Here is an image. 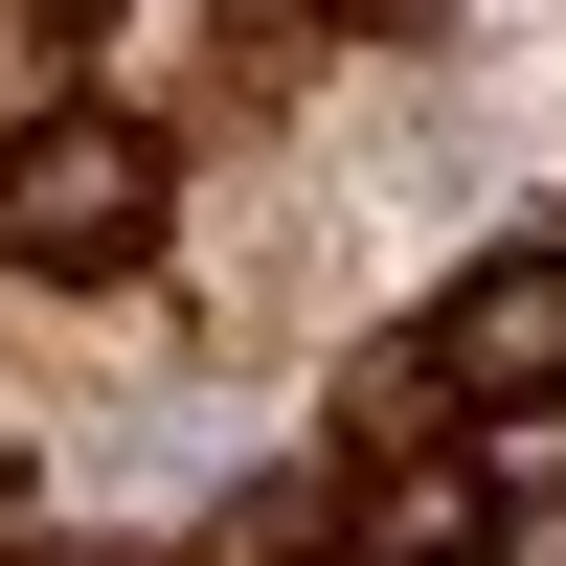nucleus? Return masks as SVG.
Segmentation results:
<instances>
[{"label": "nucleus", "mask_w": 566, "mask_h": 566, "mask_svg": "<svg viewBox=\"0 0 566 566\" xmlns=\"http://www.w3.org/2000/svg\"><path fill=\"white\" fill-rule=\"evenodd\" d=\"M431 386L453 408H522V386H566V250H476L431 295Z\"/></svg>", "instance_id": "nucleus-2"}, {"label": "nucleus", "mask_w": 566, "mask_h": 566, "mask_svg": "<svg viewBox=\"0 0 566 566\" xmlns=\"http://www.w3.org/2000/svg\"><path fill=\"white\" fill-rule=\"evenodd\" d=\"M205 566H340V499H317V476H227Z\"/></svg>", "instance_id": "nucleus-4"}, {"label": "nucleus", "mask_w": 566, "mask_h": 566, "mask_svg": "<svg viewBox=\"0 0 566 566\" xmlns=\"http://www.w3.org/2000/svg\"><path fill=\"white\" fill-rule=\"evenodd\" d=\"M159 205H181V136H136V114H91V91H45V114H0V272H136L159 250Z\"/></svg>", "instance_id": "nucleus-1"}, {"label": "nucleus", "mask_w": 566, "mask_h": 566, "mask_svg": "<svg viewBox=\"0 0 566 566\" xmlns=\"http://www.w3.org/2000/svg\"><path fill=\"white\" fill-rule=\"evenodd\" d=\"M295 23H408V0H295Z\"/></svg>", "instance_id": "nucleus-6"}, {"label": "nucleus", "mask_w": 566, "mask_h": 566, "mask_svg": "<svg viewBox=\"0 0 566 566\" xmlns=\"http://www.w3.org/2000/svg\"><path fill=\"white\" fill-rule=\"evenodd\" d=\"M499 522H476V476H386L363 499V566H476Z\"/></svg>", "instance_id": "nucleus-5"}, {"label": "nucleus", "mask_w": 566, "mask_h": 566, "mask_svg": "<svg viewBox=\"0 0 566 566\" xmlns=\"http://www.w3.org/2000/svg\"><path fill=\"white\" fill-rule=\"evenodd\" d=\"M340 453H363V476H431V453H453L431 340H363V363H340Z\"/></svg>", "instance_id": "nucleus-3"}]
</instances>
